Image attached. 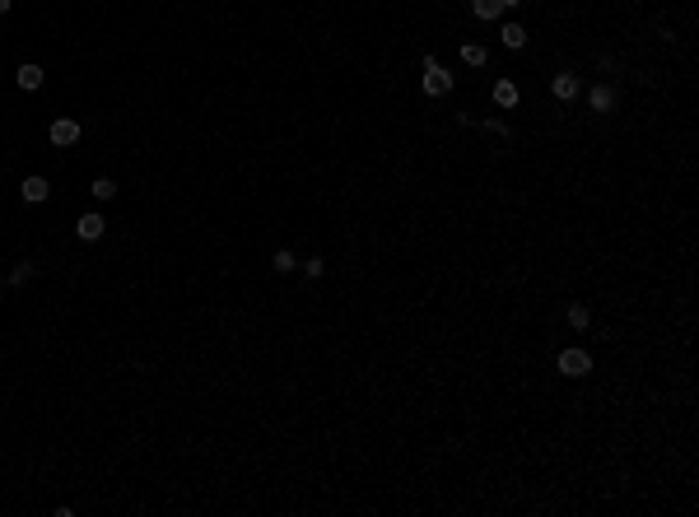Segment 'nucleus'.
<instances>
[{
	"mask_svg": "<svg viewBox=\"0 0 699 517\" xmlns=\"http://www.w3.org/2000/svg\"><path fill=\"white\" fill-rule=\"evenodd\" d=\"M569 327H574V331L592 327V308H588V303H574V308H569Z\"/></svg>",
	"mask_w": 699,
	"mask_h": 517,
	"instance_id": "f8f14e48",
	"label": "nucleus"
},
{
	"mask_svg": "<svg viewBox=\"0 0 699 517\" xmlns=\"http://www.w3.org/2000/svg\"><path fill=\"white\" fill-rule=\"evenodd\" d=\"M303 270H308V275H322L326 261H322V256H308V261H303Z\"/></svg>",
	"mask_w": 699,
	"mask_h": 517,
	"instance_id": "f3484780",
	"label": "nucleus"
},
{
	"mask_svg": "<svg viewBox=\"0 0 699 517\" xmlns=\"http://www.w3.org/2000/svg\"><path fill=\"white\" fill-rule=\"evenodd\" d=\"M424 94L429 98H443V94H452V75L443 70V65L434 61V56H424Z\"/></svg>",
	"mask_w": 699,
	"mask_h": 517,
	"instance_id": "f257e3e1",
	"label": "nucleus"
},
{
	"mask_svg": "<svg viewBox=\"0 0 699 517\" xmlns=\"http://www.w3.org/2000/svg\"><path fill=\"white\" fill-rule=\"evenodd\" d=\"M42 70L38 65H19V89H42Z\"/></svg>",
	"mask_w": 699,
	"mask_h": 517,
	"instance_id": "9d476101",
	"label": "nucleus"
},
{
	"mask_svg": "<svg viewBox=\"0 0 699 517\" xmlns=\"http://www.w3.org/2000/svg\"><path fill=\"white\" fill-rule=\"evenodd\" d=\"M495 103L499 108H517V84L513 79H499L495 84Z\"/></svg>",
	"mask_w": 699,
	"mask_h": 517,
	"instance_id": "0eeeda50",
	"label": "nucleus"
},
{
	"mask_svg": "<svg viewBox=\"0 0 699 517\" xmlns=\"http://www.w3.org/2000/svg\"><path fill=\"white\" fill-rule=\"evenodd\" d=\"M271 266H275V270H280V275H289V270H294V266H298V256H294V252H289V247H280V252H275V256H271Z\"/></svg>",
	"mask_w": 699,
	"mask_h": 517,
	"instance_id": "ddd939ff",
	"label": "nucleus"
},
{
	"mask_svg": "<svg viewBox=\"0 0 699 517\" xmlns=\"http://www.w3.org/2000/svg\"><path fill=\"white\" fill-rule=\"evenodd\" d=\"M499 5H504V10H517V5H522V0H499Z\"/></svg>",
	"mask_w": 699,
	"mask_h": 517,
	"instance_id": "6ab92c4d",
	"label": "nucleus"
},
{
	"mask_svg": "<svg viewBox=\"0 0 699 517\" xmlns=\"http://www.w3.org/2000/svg\"><path fill=\"white\" fill-rule=\"evenodd\" d=\"M578 89H583V84H578V75H555V79H550V94H555L559 103H574Z\"/></svg>",
	"mask_w": 699,
	"mask_h": 517,
	"instance_id": "39448f33",
	"label": "nucleus"
},
{
	"mask_svg": "<svg viewBox=\"0 0 699 517\" xmlns=\"http://www.w3.org/2000/svg\"><path fill=\"white\" fill-rule=\"evenodd\" d=\"M499 38H504V47H508V51H522V47H527V33H522V24H508Z\"/></svg>",
	"mask_w": 699,
	"mask_h": 517,
	"instance_id": "1a4fd4ad",
	"label": "nucleus"
},
{
	"mask_svg": "<svg viewBox=\"0 0 699 517\" xmlns=\"http://www.w3.org/2000/svg\"><path fill=\"white\" fill-rule=\"evenodd\" d=\"M75 233L84 238V243H98V238L108 233V220H103V215H79V224H75Z\"/></svg>",
	"mask_w": 699,
	"mask_h": 517,
	"instance_id": "20e7f679",
	"label": "nucleus"
},
{
	"mask_svg": "<svg viewBox=\"0 0 699 517\" xmlns=\"http://www.w3.org/2000/svg\"><path fill=\"white\" fill-rule=\"evenodd\" d=\"M559 373H564V377L592 373V354H588V350H559Z\"/></svg>",
	"mask_w": 699,
	"mask_h": 517,
	"instance_id": "f03ea898",
	"label": "nucleus"
},
{
	"mask_svg": "<svg viewBox=\"0 0 699 517\" xmlns=\"http://www.w3.org/2000/svg\"><path fill=\"white\" fill-rule=\"evenodd\" d=\"M93 201H112V196H117V187H112V177H98V182H93Z\"/></svg>",
	"mask_w": 699,
	"mask_h": 517,
	"instance_id": "2eb2a0df",
	"label": "nucleus"
},
{
	"mask_svg": "<svg viewBox=\"0 0 699 517\" xmlns=\"http://www.w3.org/2000/svg\"><path fill=\"white\" fill-rule=\"evenodd\" d=\"M471 15H476V19H499V15H504V5H499V0H471Z\"/></svg>",
	"mask_w": 699,
	"mask_h": 517,
	"instance_id": "9b49d317",
	"label": "nucleus"
},
{
	"mask_svg": "<svg viewBox=\"0 0 699 517\" xmlns=\"http://www.w3.org/2000/svg\"><path fill=\"white\" fill-rule=\"evenodd\" d=\"M10 5H15V0H0V15H10Z\"/></svg>",
	"mask_w": 699,
	"mask_h": 517,
	"instance_id": "aec40b11",
	"label": "nucleus"
},
{
	"mask_svg": "<svg viewBox=\"0 0 699 517\" xmlns=\"http://www.w3.org/2000/svg\"><path fill=\"white\" fill-rule=\"evenodd\" d=\"M29 275H33V261H19V266H15V284H24Z\"/></svg>",
	"mask_w": 699,
	"mask_h": 517,
	"instance_id": "a211bd4d",
	"label": "nucleus"
},
{
	"mask_svg": "<svg viewBox=\"0 0 699 517\" xmlns=\"http://www.w3.org/2000/svg\"><path fill=\"white\" fill-rule=\"evenodd\" d=\"M481 131H485V136H499V140L508 136V126L499 122V117H485V122H481Z\"/></svg>",
	"mask_w": 699,
	"mask_h": 517,
	"instance_id": "dca6fc26",
	"label": "nucleus"
},
{
	"mask_svg": "<svg viewBox=\"0 0 699 517\" xmlns=\"http://www.w3.org/2000/svg\"><path fill=\"white\" fill-rule=\"evenodd\" d=\"M588 98H592V112H611V108H616V94H611V84H597Z\"/></svg>",
	"mask_w": 699,
	"mask_h": 517,
	"instance_id": "6e6552de",
	"label": "nucleus"
},
{
	"mask_svg": "<svg viewBox=\"0 0 699 517\" xmlns=\"http://www.w3.org/2000/svg\"><path fill=\"white\" fill-rule=\"evenodd\" d=\"M19 196L29 205H42L47 196H51V187H47V177H24V187H19Z\"/></svg>",
	"mask_w": 699,
	"mask_h": 517,
	"instance_id": "423d86ee",
	"label": "nucleus"
},
{
	"mask_svg": "<svg viewBox=\"0 0 699 517\" xmlns=\"http://www.w3.org/2000/svg\"><path fill=\"white\" fill-rule=\"evenodd\" d=\"M462 61H466V65H485V61H490V51H485L481 42H466V47H462Z\"/></svg>",
	"mask_w": 699,
	"mask_h": 517,
	"instance_id": "4468645a",
	"label": "nucleus"
},
{
	"mask_svg": "<svg viewBox=\"0 0 699 517\" xmlns=\"http://www.w3.org/2000/svg\"><path fill=\"white\" fill-rule=\"evenodd\" d=\"M47 136H51V145H56V149H70V145L79 140V122H75V117H56Z\"/></svg>",
	"mask_w": 699,
	"mask_h": 517,
	"instance_id": "7ed1b4c3",
	"label": "nucleus"
}]
</instances>
